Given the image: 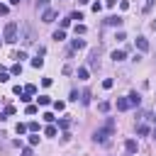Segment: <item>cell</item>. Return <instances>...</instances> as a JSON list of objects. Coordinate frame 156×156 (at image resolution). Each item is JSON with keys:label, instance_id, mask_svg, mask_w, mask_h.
<instances>
[{"label": "cell", "instance_id": "6da1fadb", "mask_svg": "<svg viewBox=\"0 0 156 156\" xmlns=\"http://www.w3.org/2000/svg\"><path fill=\"white\" fill-rule=\"evenodd\" d=\"M112 132H115V119L110 117V119L105 122V127H102V129H95L93 141H95V144H107V141H110V136H112Z\"/></svg>", "mask_w": 156, "mask_h": 156}, {"label": "cell", "instance_id": "7a4b0ae2", "mask_svg": "<svg viewBox=\"0 0 156 156\" xmlns=\"http://www.w3.org/2000/svg\"><path fill=\"white\" fill-rule=\"evenodd\" d=\"M2 37H5V41H7V44H15V41H17V22H7V24H5Z\"/></svg>", "mask_w": 156, "mask_h": 156}, {"label": "cell", "instance_id": "3957f363", "mask_svg": "<svg viewBox=\"0 0 156 156\" xmlns=\"http://www.w3.org/2000/svg\"><path fill=\"white\" fill-rule=\"evenodd\" d=\"M136 149H139V146H136L134 139H127V141H124V151H127V154H136Z\"/></svg>", "mask_w": 156, "mask_h": 156}, {"label": "cell", "instance_id": "277c9868", "mask_svg": "<svg viewBox=\"0 0 156 156\" xmlns=\"http://www.w3.org/2000/svg\"><path fill=\"white\" fill-rule=\"evenodd\" d=\"M54 17H56V10H44V15H41V22H54Z\"/></svg>", "mask_w": 156, "mask_h": 156}, {"label": "cell", "instance_id": "5b68a950", "mask_svg": "<svg viewBox=\"0 0 156 156\" xmlns=\"http://www.w3.org/2000/svg\"><path fill=\"white\" fill-rule=\"evenodd\" d=\"M107 24H110V27H122V17H119V15H110V17H107Z\"/></svg>", "mask_w": 156, "mask_h": 156}, {"label": "cell", "instance_id": "8992f818", "mask_svg": "<svg viewBox=\"0 0 156 156\" xmlns=\"http://www.w3.org/2000/svg\"><path fill=\"white\" fill-rule=\"evenodd\" d=\"M129 107H132L129 98H119V100H117V110H122V112H124V110H129Z\"/></svg>", "mask_w": 156, "mask_h": 156}, {"label": "cell", "instance_id": "52a82bcc", "mask_svg": "<svg viewBox=\"0 0 156 156\" xmlns=\"http://www.w3.org/2000/svg\"><path fill=\"white\" fill-rule=\"evenodd\" d=\"M136 49H139V51H149V41H146L144 37H136Z\"/></svg>", "mask_w": 156, "mask_h": 156}, {"label": "cell", "instance_id": "ba28073f", "mask_svg": "<svg viewBox=\"0 0 156 156\" xmlns=\"http://www.w3.org/2000/svg\"><path fill=\"white\" fill-rule=\"evenodd\" d=\"M124 56H127V54H124L122 49H115V51H112V61H115V63H119V61H124Z\"/></svg>", "mask_w": 156, "mask_h": 156}, {"label": "cell", "instance_id": "9c48e42d", "mask_svg": "<svg viewBox=\"0 0 156 156\" xmlns=\"http://www.w3.org/2000/svg\"><path fill=\"white\" fill-rule=\"evenodd\" d=\"M83 46H85V39H78V37H76V39L71 41V49H83Z\"/></svg>", "mask_w": 156, "mask_h": 156}, {"label": "cell", "instance_id": "30bf717a", "mask_svg": "<svg viewBox=\"0 0 156 156\" xmlns=\"http://www.w3.org/2000/svg\"><path fill=\"white\" fill-rule=\"evenodd\" d=\"M32 66H34V68H41V66H44V58H41V54H37V56L32 58Z\"/></svg>", "mask_w": 156, "mask_h": 156}, {"label": "cell", "instance_id": "8fae6325", "mask_svg": "<svg viewBox=\"0 0 156 156\" xmlns=\"http://www.w3.org/2000/svg\"><path fill=\"white\" fill-rule=\"evenodd\" d=\"M54 39H56V41H63V39H66V32H63V29H56V32H54Z\"/></svg>", "mask_w": 156, "mask_h": 156}, {"label": "cell", "instance_id": "7c38bea8", "mask_svg": "<svg viewBox=\"0 0 156 156\" xmlns=\"http://www.w3.org/2000/svg\"><path fill=\"white\" fill-rule=\"evenodd\" d=\"M127 98H129V102H132V107H134V105H139V102H141V98H139V95H136V93H132V95H127Z\"/></svg>", "mask_w": 156, "mask_h": 156}, {"label": "cell", "instance_id": "4fadbf2b", "mask_svg": "<svg viewBox=\"0 0 156 156\" xmlns=\"http://www.w3.org/2000/svg\"><path fill=\"white\" fill-rule=\"evenodd\" d=\"M54 110H56V112H63V110H66V102H63V100H56V102H54Z\"/></svg>", "mask_w": 156, "mask_h": 156}, {"label": "cell", "instance_id": "5bb4252c", "mask_svg": "<svg viewBox=\"0 0 156 156\" xmlns=\"http://www.w3.org/2000/svg\"><path fill=\"white\" fill-rule=\"evenodd\" d=\"M39 105H44V107L51 105V98H49V95H39Z\"/></svg>", "mask_w": 156, "mask_h": 156}, {"label": "cell", "instance_id": "9a60e30c", "mask_svg": "<svg viewBox=\"0 0 156 156\" xmlns=\"http://www.w3.org/2000/svg\"><path fill=\"white\" fill-rule=\"evenodd\" d=\"M27 129H29V127H27V124H22V122H17V127H15V132H17V134H24Z\"/></svg>", "mask_w": 156, "mask_h": 156}, {"label": "cell", "instance_id": "2e32d148", "mask_svg": "<svg viewBox=\"0 0 156 156\" xmlns=\"http://www.w3.org/2000/svg\"><path fill=\"white\" fill-rule=\"evenodd\" d=\"M44 134H46V136H56V127H54V124H49V127L44 129Z\"/></svg>", "mask_w": 156, "mask_h": 156}, {"label": "cell", "instance_id": "e0dca14e", "mask_svg": "<svg viewBox=\"0 0 156 156\" xmlns=\"http://www.w3.org/2000/svg\"><path fill=\"white\" fill-rule=\"evenodd\" d=\"M78 78L80 80H88V68H78Z\"/></svg>", "mask_w": 156, "mask_h": 156}, {"label": "cell", "instance_id": "ac0fdd59", "mask_svg": "<svg viewBox=\"0 0 156 156\" xmlns=\"http://www.w3.org/2000/svg\"><path fill=\"white\" fill-rule=\"evenodd\" d=\"M112 85H115V80H112V78H105V80H102V88H105V90H110Z\"/></svg>", "mask_w": 156, "mask_h": 156}, {"label": "cell", "instance_id": "d6986e66", "mask_svg": "<svg viewBox=\"0 0 156 156\" xmlns=\"http://www.w3.org/2000/svg\"><path fill=\"white\" fill-rule=\"evenodd\" d=\"M7 80H10V73H7V71H2V68H0V83H7Z\"/></svg>", "mask_w": 156, "mask_h": 156}, {"label": "cell", "instance_id": "ffe728a7", "mask_svg": "<svg viewBox=\"0 0 156 156\" xmlns=\"http://www.w3.org/2000/svg\"><path fill=\"white\" fill-rule=\"evenodd\" d=\"M20 73H22V63H15L12 66V76H20Z\"/></svg>", "mask_w": 156, "mask_h": 156}, {"label": "cell", "instance_id": "44dd1931", "mask_svg": "<svg viewBox=\"0 0 156 156\" xmlns=\"http://www.w3.org/2000/svg\"><path fill=\"white\" fill-rule=\"evenodd\" d=\"M46 5H49V0H37V10H46Z\"/></svg>", "mask_w": 156, "mask_h": 156}, {"label": "cell", "instance_id": "7402d4cb", "mask_svg": "<svg viewBox=\"0 0 156 156\" xmlns=\"http://www.w3.org/2000/svg\"><path fill=\"white\" fill-rule=\"evenodd\" d=\"M78 34H85V24H76V37Z\"/></svg>", "mask_w": 156, "mask_h": 156}, {"label": "cell", "instance_id": "603a6c76", "mask_svg": "<svg viewBox=\"0 0 156 156\" xmlns=\"http://www.w3.org/2000/svg\"><path fill=\"white\" fill-rule=\"evenodd\" d=\"M24 93H29V95H34V93H37V88H34V85L29 83V85H24Z\"/></svg>", "mask_w": 156, "mask_h": 156}, {"label": "cell", "instance_id": "cb8c5ba5", "mask_svg": "<svg viewBox=\"0 0 156 156\" xmlns=\"http://www.w3.org/2000/svg\"><path fill=\"white\" fill-rule=\"evenodd\" d=\"M20 100H22V102H29V100H32V95H29V93H24V90H22V95H20Z\"/></svg>", "mask_w": 156, "mask_h": 156}, {"label": "cell", "instance_id": "d4e9b609", "mask_svg": "<svg viewBox=\"0 0 156 156\" xmlns=\"http://www.w3.org/2000/svg\"><path fill=\"white\" fill-rule=\"evenodd\" d=\"M98 110H100V112H107V110H110V102H100Z\"/></svg>", "mask_w": 156, "mask_h": 156}, {"label": "cell", "instance_id": "484cf974", "mask_svg": "<svg viewBox=\"0 0 156 156\" xmlns=\"http://www.w3.org/2000/svg\"><path fill=\"white\" fill-rule=\"evenodd\" d=\"M136 132L144 136V134H149V127H146V124H139V129H136Z\"/></svg>", "mask_w": 156, "mask_h": 156}, {"label": "cell", "instance_id": "4316f807", "mask_svg": "<svg viewBox=\"0 0 156 156\" xmlns=\"http://www.w3.org/2000/svg\"><path fill=\"white\" fill-rule=\"evenodd\" d=\"M29 144L37 146V144H39V134H32V136H29Z\"/></svg>", "mask_w": 156, "mask_h": 156}, {"label": "cell", "instance_id": "83f0119b", "mask_svg": "<svg viewBox=\"0 0 156 156\" xmlns=\"http://www.w3.org/2000/svg\"><path fill=\"white\" fill-rule=\"evenodd\" d=\"M68 17H71V20H83V12H71Z\"/></svg>", "mask_w": 156, "mask_h": 156}, {"label": "cell", "instance_id": "f1b7e54d", "mask_svg": "<svg viewBox=\"0 0 156 156\" xmlns=\"http://www.w3.org/2000/svg\"><path fill=\"white\" fill-rule=\"evenodd\" d=\"M24 112H27V115H37V107H34V105H27V110H24Z\"/></svg>", "mask_w": 156, "mask_h": 156}, {"label": "cell", "instance_id": "f546056e", "mask_svg": "<svg viewBox=\"0 0 156 156\" xmlns=\"http://www.w3.org/2000/svg\"><path fill=\"white\" fill-rule=\"evenodd\" d=\"M41 117H44V119H46V122H54V119H56V117H54V115H51V112H44V115H41Z\"/></svg>", "mask_w": 156, "mask_h": 156}, {"label": "cell", "instance_id": "4dcf8cb0", "mask_svg": "<svg viewBox=\"0 0 156 156\" xmlns=\"http://www.w3.org/2000/svg\"><path fill=\"white\" fill-rule=\"evenodd\" d=\"M12 58H20V61H22V58H27V54H24V51H17V54H15Z\"/></svg>", "mask_w": 156, "mask_h": 156}, {"label": "cell", "instance_id": "1f68e13d", "mask_svg": "<svg viewBox=\"0 0 156 156\" xmlns=\"http://www.w3.org/2000/svg\"><path fill=\"white\" fill-rule=\"evenodd\" d=\"M27 127H29V132H37V129H39V124H37V122H29Z\"/></svg>", "mask_w": 156, "mask_h": 156}, {"label": "cell", "instance_id": "d6a6232c", "mask_svg": "<svg viewBox=\"0 0 156 156\" xmlns=\"http://www.w3.org/2000/svg\"><path fill=\"white\" fill-rule=\"evenodd\" d=\"M154 2H156V0H146V5H144V10H146V12H149V10H151V7H154Z\"/></svg>", "mask_w": 156, "mask_h": 156}, {"label": "cell", "instance_id": "836d02e7", "mask_svg": "<svg viewBox=\"0 0 156 156\" xmlns=\"http://www.w3.org/2000/svg\"><path fill=\"white\" fill-rule=\"evenodd\" d=\"M7 12H10V7L7 5H0V15H7Z\"/></svg>", "mask_w": 156, "mask_h": 156}, {"label": "cell", "instance_id": "e575fe53", "mask_svg": "<svg viewBox=\"0 0 156 156\" xmlns=\"http://www.w3.org/2000/svg\"><path fill=\"white\" fill-rule=\"evenodd\" d=\"M105 5H107V7H115V5H117V0H105Z\"/></svg>", "mask_w": 156, "mask_h": 156}, {"label": "cell", "instance_id": "d590c367", "mask_svg": "<svg viewBox=\"0 0 156 156\" xmlns=\"http://www.w3.org/2000/svg\"><path fill=\"white\" fill-rule=\"evenodd\" d=\"M20 156H34V154H32V149H24V151H22Z\"/></svg>", "mask_w": 156, "mask_h": 156}, {"label": "cell", "instance_id": "8d00e7d4", "mask_svg": "<svg viewBox=\"0 0 156 156\" xmlns=\"http://www.w3.org/2000/svg\"><path fill=\"white\" fill-rule=\"evenodd\" d=\"M20 2H22V0H10V5H20Z\"/></svg>", "mask_w": 156, "mask_h": 156}, {"label": "cell", "instance_id": "74e56055", "mask_svg": "<svg viewBox=\"0 0 156 156\" xmlns=\"http://www.w3.org/2000/svg\"><path fill=\"white\" fill-rule=\"evenodd\" d=\"M78 2H80V5H88V2H90V0H78Z\"/></svg>", "mask_w": 156, "mask_h": 156}, {"label": "cell", "instance_id": "f35d334b", "mask_svg": "<svg viewBox=\"0 0 156 156\" xmlns=\"http://www.w3.org/2000/svg\"><path fill=\"white\" fill-rule=\"evenodd\" d=\"M151 122H154V124H156V112H154V115H151Z\"/></svg>", "mask_w": 156, "mask_h": 156}, {"label": "cell", "instance_id": "ab89813d", "mask_svg": "<svg viewBox=\"0 0 156 156\" xmlns=\"http://www.w3.org/2000/svg\"><path fill=\"white\" fill-rule=\"evenodd\" d=\"M154 139H156V129H154Z\"/></svg>", "mask_w": 156, "mask_h": 156}]
</instances>
